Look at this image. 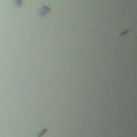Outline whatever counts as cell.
<instances>
[{
    "label": "cell",
    "mask_w": 137,
    "mask_h": 137,
    "mask_svg": "<svg viewBox=\"0 0 137 137\" xmlns=\"http://www.w3.org/2000/svg\"><path fill=\"white\" fill-rule=\"evenodd\" d=\"M48 14V8L45 7V8H40V16H46Z\"/></svg>",
    "instance_id": "obj_1"
},
{
    "label": "cell",
    "mask_w": 137,
    "mask_h": 137,
    "mask_svg": "<svg viewBox=\"0 0 137 137\" xmlns=\"http://www.w3.org/2000/svg\"><path fill=\"white\" fill-rule=\"evenodd\" d=\"M14 2H16V5H21V3H23L21 0H14Z\"/></svg>",
    "instance_id": "obj_2"
}]
</instances>
